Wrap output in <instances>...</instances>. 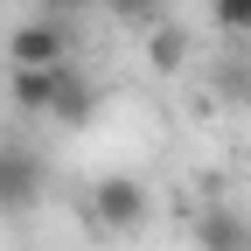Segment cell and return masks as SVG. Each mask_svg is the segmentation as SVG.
<instances>
[{"instance_id":"cell-9","label":"cell","mask_w":251,"mask_h":251,"mask_svg":"<svg viewBox=\"0 0 251 251\" xmlns=\"http://www.w3.org/2000/svg\"><path fill=\"white\" fill-rule=\"evenodd\" d=\"M105 7H112L119 21H133V28H153V21H161V7H153V0H105Z\"/></svg>"},{"instance_id":"cell-7","label":"cell","mask_w":251,"mask_h":251,"mask_svg":"<svg viewBox=\"0 0 251 251\" xmlns=\"http://www.w3.org/2000/svg\"><path fill=\"white\" fill-rule=\"evenodd\" d=\"M147 56H153V70H181V56H188V42H181V28H168V21H153V28H147Z\"/></svg>"},{"instance_id":"cell-6","label":"cell","mask_w":251,"mask_h":251,"mask_svg":"<svg viewBox=\"0 0 251 251\" xmlns=\"http://www.w3.org/2000/svg\"><path fill=\"white\" fill-rule=\"evenodd\" d=\"M91 105H98V98H91V77L70 63V70H63V84H56V98H49V119H63V126H84V119H91Z\"/></svg>"},{"instance_id":"cell-3","label":"cell","mask_w":251,"mask_h":251,"mask_svg":"<svg viewBox=\"0 0 251 251\" xmlns=\"http://www.w3.org/2000/svg\"><path fill=\"white\" fill-rule=\"evenodd\" d=\"M91 216H98L105 230H140L147 224V188L133 175H105L98 188H91Z\"/></svg>"},{"instance_id":"cell-5","label":"cell","mask_w":251,"mask_h":251,"mask_svg":"<svg viewBox=\"0 0 251 251\" xmlns=\"http://www.w3.org/2000/svg\"><path fill=\"white\" fill-rule=\"evenodd\" d=\"M63 70H70V63H56V70H14V77H7V98H14V112H49V98H56Z\"/></svg>"},{"instance_id":"cell-1","label":"cell","mask_w":251,"mask_h":251,"mask_svg":"<svg viewBox=\"0 0 251 251\" xmlns=\"http://www.w3.org/2000/svg\"><path fill=\"white\" fill-rule=\"evenodd\" d=\"M42 188H49L42 153L28 140H14V133H0V209H35Z\"/></svg>"},{"instance_id":"cell-4","label":"cell","mask_w":251,"mask_h":251,"mask_svg":"<svg viewBox=\"0 0 251 251\" xmlns=\"http://www.w3.org/2000/svg\"><path fill=\"white\" fill-rule=\"evenodd\" d=\"M196 237H202V251H251V224L230 202H209L202 224H196Z\"/></svg>"},{"instance_id":"cell-2","label":"cell","mask_w":251,"mask_h":251,"mask_svg":"<svg viewBox=\"0 0 251 251\" xmlns=\"http://www.w3.org/2000/svg\"><path fill=\"white\" fill-rule=\"evenodd\" d=\"M7 63L14 70H56V63H70V21H28V28H14Z\"/></svg>"},{"instance_id":"cell-8","label":"cell","mask_w":251,"mask_h":251,"mask_svg":"<svg viewBox=\"0 0 251 251\" xmlns=\"http://www.w3.org/2000/svg\"><path fill=\"white\" fill-rule=\"evenodd\" d=\"M216 28H230V35H251V0H209Z\"/></svg>"}]
</instances>
